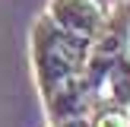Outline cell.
Here are the masks:
<instances>
[{
	"label": "cell",
	"instance_id": "cell-1",
	"mask_svg": "<svg viewBox=\"0 0 130 127\" xmlns=\"http://www.w3.org/2000/svg\"><path fill=\"white\" fill-rule=\"evenodd\" d=\"M89 51L92 44L63 32L48 13L32 25V70L51 124L89 121L99 108V92L89 83Z\"/></svg>",
	"mask_w": 130,
	"mask_h": 127
},
{
	"label": "cell",
	"instance_id": "cell-4",
	"mask_svg": "<svg viewBox=\"0 0 130 127\" xmlns=\"http://www.w3.org/2000/svg\"><path fill=\"white\" fill-rule=\"evenodd\" d=\"M99 99L108 102V105H118V108H127L130 111V51L105 73Z\"/></svg>",
	"mask_w": 130,
	"mask_h": 127
},
{
	"label": "cell",
	"instance_id": "cell-6",
	"mask_svg": "<svg viewBox=\"0 0 130 127\" xmlns=\"http://www.w3.org/2000/svg\"><path fill=\"white\" fill-rule=\"evenodd\" d=\"M51 127H89V121H67V124H51Z\"/></svg>",
	"mask_w": 130,
	"mask_h": 127
},
{
	"label": "cell",
	"instance_id": "cell-3",
	"mask_svg": "<svg viewBox=\"0 0 130 127\" xmlns=\"http://www.w3.org/2000/svg\"><path fill=\"white\" fill-rule=\"evenodd\" d=\"M44 13L63 32H70V35H76V38L92 44L99 38V32L105 29L111 10H108L105 0H51Z\"/></svg>",
	"mask_w": 130,
	"mask_h": 127
},
{
	"label": "cell",
	"instance_id": "cell-2",
	"mask_svg": "<svg viewBox=\"0 0 130 127\" xmlns=\"http://www.w3.org/2000/svg\"><path fill=\"white\" fill-rule=\"evenodd\" d=\"M130 51V0H121V3L111 6L108 13V22L105 29L99 32V38L92 41V51H89V83L92 89L99 92L105 73L114 67Z\"/></svg>",
	"mask_w": 130,
	"mask_h": 127
},
{
	"label": "cell",
	"instance_id": "cell-5",
	"mask_svg": "<svg viewBox=\"0 0 130 127\" xmlns=\"http://www.w3.org/2000/svg\"><path fill=\"white\" fill-rule=\"evenodd\" d=\"M89 127H130V111L108 105V102H99V108L89 118Z\"/></svg>",
	"mask_w": 130,
	"mask_h": 127
}]
</instances>
